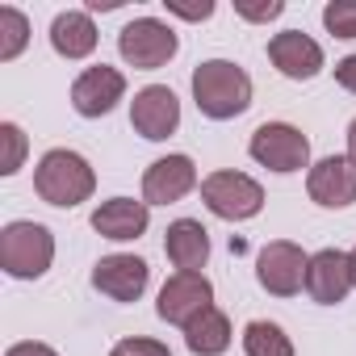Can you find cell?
<instances>
[{"mask_svg":"<svg viewBox=\"0 0 356 356\" xmlns=\"http://www.w3.org/2000/svg\"><path fill=\"white\" fill-rule=\"evenodd\" d=\"M122 97H126V76L118 67H105V63L84 67L72 84V109L80 118H105Z\"/></svg>","mask_w":356,"mask_h":356,"instance_id":"5bb4252c","label":"cell"},{"mask_svg":"<svg viewBox=\"0 0 356 356\" xmlns=\"http://www.w3.org/2000/svg\"><path fill=\"white\" fill-rule=\"evenodd\" d=\"M323 26L335 38H356V0H331L323 9Z\"/></svg>","mask_w":356,"mask_h":356,"instance_id":"7402d4cb","label":"cell"},{"mask_svg":"<svg viewBox=\"0 0 356 356\" xmlns=\"http://www.w3.org/2000/svg\"><path fill=\"white\" fill-rule=\"evenodd\" d=\"M306 193L323 210H343L356 202V159L352 155H327L306 172Z\"/></svg>","mask_w":356,"mask_h":356,"instance_id":"30bf717a","label":"cell"},{"mask_svg":"<svg viewBox=\"0 0 356 356\" xmlns=\"http://www.w3.org/2000/svg\"><path fill=\"white\" fill-rule=\"evenodd\" d=\"M97 26H92V17L84 13V9H67V13H59L55 22H51V47H55V55H63V59H88L92 51H97Z\"/></svg>","mask_w":356,"mask_h":356,"instance_id":"ac0fdd59","label":"cell"},{"mask_svg":"<svg viewBox=\"0 0 356 356\" xmlns=\"http://www.w3.org/2000/svg\"><path fill=\"white\" fill-rule=\"evenodd\" d=\"M202 202L222 222H248L264 210V189H260L256 176L222 168V172H210L202 181Z\"/></svg>","mask_w":356,"mask_h":356,"instance_id":"277c9868","label":"cell"},{"mask_svg":"<svg viewBox=\"0 0 356 356\" xmlns=\"http://www.w3.org/2000/svg\"><path fill=\"white\" fill-rule=\"evenodd\" d=\"M163 252L176 264V273H202L210 260V231L197 218H176L163 231Z\"/></svg>","mask_w":356,"mask_h":356,"instance_id":"e0dca14e","label":"cell"},{"mask_svg":"<svg viewBox=\"0 0 356 356\" xmlns=\"http://www.w3.org/2000/svg\"><path fill=\"white\" fill-rule=\"evenodd\" d=\"M185 343H189L193 356H222V352L231 348V318H227L218 306L202 310V314L185 327Z\"/></svg>","mask_w":356,"mask_h":356,"instance_id":"d6986e66","label":"cell"},{"mask_svg":"<svg viewBox=\"0 0 356 356\" xmlns=\"http://www.w3.org/2000/svg\"><path fill=\"white\" fill-rule=\"evenodd\" d=\"M97 189V172L92 163L80 155V151H67V147H55L38 159L34 168V193L47 202V206H59V210H72L80 202H88Z\"/></svg>","mask_w":356,"mask_h":356,"instance_id":"7a4b0ae2","label":"cell"},{"mask_svg":"<svg viewBox=\"0 0 356 356\" xmlns=\"http://www.w3.org/2000/svg\"><path fill=\"white\" fill-rule=\"evenodd\" d=\"M306 268H310V256L289 239H273L256 256V281L273 298H293L306 285Z\"/></svg>","mask_w":356,"mask_h":356,"instance_id":"52a82bcc","label":"cell"},{"mask_svg":"<svg viewBox=\"0 0 356 356\" xmlns=\"http://www.w3.org/2000/svg\"><path fill=\"white\" fill-rule=\"evenodd\" d=\"M176 51H181V38H176V30L159 17H134L122 26L118 34V55L126 59V67L134 72H155L163 67Z\"/></svg>","mask_w":356,"mask_h":356,"instance_id":"5b68a950","label":"cell"},{"mask_svg":"<svg viewBox=\"0 0 356 356\" xmlns=\"http://www.w3.org/2000/svg\"><path fill=\"white\" fill-rule=\"evenodd\" d=\"M109 356H172V352H168V343H159V339L130 335V339H118Z\"/></svg>","mask_w":356,"mask_h":356,"instance_id":"cb8c5ba5","label":"cell"},{"mask_svg":"<svg viewBox=\"0 0 356 356\" xmlns=\"http://www.w3.org/2000/svg\"><path fill=\"white\" fill-rule=\"evenodd\" d=\"M193 101L206 118L231 122L252 105V76L231 59H206L193 72Z\"/></svg>","mask_w":356,"mask_h":356,"instance_id":"6da1fadb","label":"cell"},{"mask_svg":"<svg viewBox=\"0 0 356 356\" xmlns=\"http://www.w3.org/2000/svg\"><path fill=\"white\" fill-rule=\"evenodd\" d=\"M163 9L172 17H185V22H206L214 17V0H202V5H185V0H163Z\"/></svg>","mask_w":356,"mask_h":356,"instance_id":"d4e9b609","label":"cell"},{"mask_svg":"<svg viewBox=\"0 0 356 356\" xmlns=\"http://www.w3.org/2000/svg\"><path fill=\"white\" fill-rule=\"evenodd\" d=\"M92 285L113 298V302H138L151 285V268L143 256H126V252H113V256H101L97 268H92Z\"/></svg>","mask_w":356,"mask_h":356,"instance_id":"7c38bea8","label":"cell"},{"mask_svg":"<svg viewBox=\"0 0 356 356\" xmlns=\"http://www.w3.org/2000/svg\"><path fill=\"white\" fill-rule=\"evenodd\" d=\"M0 143H5V159H0V176H13L26 159V134L17 122H0Z\"/></svg>","mask_w":356,"mask_h":356,"instance_id":"603a6c76","label":"cell"},{"mask_svg":"<svg viewBox=\"0 0 356 356\" xmlns=\"http://www.w3.org/2000/svg\"><path fill=\"white\" fill-rule=\"evenodd\" d=\"M352 289H356V277H352V256H348V252L323 248V252L310 256L306 293H310L318 306H335V302H343Z\"/></svg>","mask_w":356,"mask_h":356,"instance_id":"4fadbf2b","label":"cell"},{"mask_svg":"<svg viewBox=\"0 0 356 356\" xmlns=\"http://www.w3.org/2000/svg\"><path fill=\"white\" fill-rule=\"evenodd\" d=\"M335 84H339L343 92H352V97H356V55H348V59H339V63H335Z\"/></svg>","mask_w":356,"mask_h":356,"instance_id":"4316f807","label":"cell"},{"mask_svg":"<svg viewBox=\"0 0 356 356\" xmlns=\"http://www.w3.org/2000/svg\"><path fill=\"white\" fill-rule=\"evenodd\" d=\"M243 352H248V356H293V339H289L277 323L252 318V323L243 327Z\"/></svg>","mask_w":356,"mask_h":356,"instance_id":"ffe728a7","label":"cell"},{"mask_svg":"<svg viewBox=\"0 0 356 356\" xmlns=\"http://www.w3.org/2000/svg\"><path fill=\"white\" fill-rule=\"evenodd\" d=\"M235 13L243 22H273V17L285 13V5H281V0H268V5H235Z\"/></svg>","mask_w":356,"mask_h":356,"instance_id":"484cf974","label":"cell"},{"mask_svg":"<svg viewBox=\"0 0 356 356\" xmlns=\"http://www.w3.org/2000/svg\"><path fill=\"white\" fill-rule=\"evenodd\" d=\"M248 155L268 172H302L310 163V138L289 122H264L256 126Z\"/></svg>","mask_w":356,"mask_h":356,"instance_id":"8992f818","label":"cell"},{"mask_svg":"<svg viewBox=\"0 0 356 356\" xmlns=\"http://www.w3.org/2000/svg\"><path fill=\"white\" fill-rule=\"evenodd\" d=\"M151 222V206L147 202H134V197H109L92 210V231L101 239H113V243H130L147 231Z\"/></svg>","mask_w":356,"mask_h":356,"instance_id":"2e32d148","label":"cell"},{"mask_svg":"<svg viewBox=\"0 0 356 356\" xmlns=\"http://www.w3.org/2000/svg\"><path fill=\"white\" fill-rule=\"evenodd\" d=\"M268 59L289 80H314L323 72V47L302 30H281L268 38Z\"/></svg>","mask_w":356,"mask_h":356,"instance_id":"9a60e30c","label":"cell"},{"mask_svg":"<svg viewBox=\"0 0 356 356\" xmlns=\"http://www.w3.org/2000/svg\"><path fill=\"white\" fill-rule=\"evenodd\" d=\"M214 306V285L202 277V273H172L159 289V302H155V314L172 327H189L202 310Z\"/></svg>","mask_w":356,"mask_h":356,"instance_id":"ba28073f","label":"cell"},{"mask_svg":"<svg viewBox=\"0 0 356 356\" xmlns=\"http://www.w3.org/2000/svg\"><path fill=\"white\" fill-rule=\"evenodd\" d=\"M26 42H30V22H26V13L13 9V5H5V9H0V63H13V59L26 51Z\"/></svg>","mask_w":356,"mask_h":356,"instance_id":"44dd1931","label":"cell"},{"mask_svg":"<svg viewBox=\"0 0 356 356\" xmlns=\"http://www.w3.org/2000/svg\"><path fill=\"white\" fill-rule=\"evenodd\" d=\"M197 189V163L189 155H163L143 172V202L147 206H172Z\"/></svg>","mask_w":356,"mask_h":356,"instance_id":"8fae6325","label":"cell"},{"mask_svg":"<svg viewBox=\"0 0 356 356\" xmlns=\"http://www.w3.org/2000/svg\"><path fill=\"white\" fill-rule=\"evenodd\" d=\"M348 256H352V277H356V248H352V252H348Z\"/></svg>","mask_w":356,"mask_h":356,"instance_id":"f546056e","label":"cell"},{"mask_svg":"<svg viewBox=\"0 0 356 356\" xmlns=\"http://www.w3.org/2000/svg\"><path fill=\"white\" fill-rule=\"evenodd\" d=\"M348 155L356 159V118H352V126H348Z\"/></svg>","mask_w":356,"mask_h":356,"instance_id":"f1b7e54d","label":"cell"},{"mask_svg":"<svg viewBox=\"0 0 356 356\" xmlns=\"http://www.w3.org/2000/svg\"><path fill=\"white\" fill-rule=\"evenodd\" d=\"M130 126L147 138V143H163L176 134V126H181V101H176V92L168 84H147L134 92L130 101Z\"/></svg>","mask_w":356,"mask_h":356,"instance_id":"9c48e42d","label":"cell"},{"mask_svg":"<svg viewBox=\"0 0 356 356\" xmlns=\"http://www.w3.org/2000/svg\"><path fill=\"white\" fill-rule=\"evenodd\" d=\"M5 356H59L51 343H38V339H22V343H13Z\"/></svg>","mask_w":356,"mask_h":356,"instance_id":"83f0119b","label":"cell"},{"mask_svg":"<svg viewBox=\"0 0 356 356\" xmlns=\"http://www.w3.org/2000/svg\"><path fill=\"white\" fill-rule=\"evenodd\" d=\"M55 260V235L42 222H9L0 231V268L13 281H38Z\"/></svg>","mask_w":356,"mask_h":356,"instance_id":"3957f363","label":"cell"}]
</instances>
